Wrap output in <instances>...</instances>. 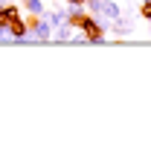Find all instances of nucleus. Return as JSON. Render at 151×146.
<instances>
[{
    "label": "nucleus",
    "instance_id": "obj_7",
    "mask_svg": "<svg viewBox=\"0 0 151 146\" xmlns=\"http://www.w3.org/2000/svg\"><path fill=\"white\" fill-rule=\"evenodd\" d=\"M23 3V9L29 12V15H47V6H44V0H20Z\"/></svg>",
    "mask_w": 151,
    "mask_h": 146
},
{
    "label": "nucleus",
    "instance_id": "obj_8",
    "mask_svg": "<svg viewBox=\"0 0 151 146\" xmlns=\"http://www.w3.org/2000/svg\"><path fill=\"white\" fill-rule=\"evenodd\" d=\"M44 18L50 20V23H52V29H55V26H61V23L67 20V9H52V12H47Z\"/></svg>",
    "mask_w": 151,
    "mask_h": 146
},
{
    "label": "nucleus",
    "instance_id": "obj_5",
    "mask_svg": "<svg viewBox=\"0 0 151 146\" xmlns=\"http://www.w3.org/2000/svg\"><path fill=\"white\" fill-rule=\"evenodd\" d=\"M73 32H76V23L64 20L61 26H55V29H52V38H55V41H70V38H73Z\"/></svg>",
    "mask_w": 151,
    "mask_h": 146
},
{
    "label": "nucleus",
    "instance_id": "obj_12",
    "mask_svg": "<svg viewBox=\"0 0 151 146\" xmlns=\"http://www.w3.org/2000/svg\"><path fill=\"white\" fill-rule=\"evenodd\" d=\"M142 3H151V0H142Z\"/></svg>",
    "mask_w": 151,
    "mask_h": 146
},
{
    "label": "nucleus",
    "instance_id": "obj_10",
    "mask_svg": "<svg viewBox=\"0 0 151 146\" xmlns=\"http://www.w3.org/2000/svg\"><path fill=\"white\" fill-rule=\"evenodd\" d=\"M87 0H67V6H84Z\"/></svg>",
    "mask_w": 151,
    "mask_h": 146
},
{
    "label": "nucleus",
    "instance_id": "obj_9",
    "mask_svg": "<svg viewBox=\"0 0 151 146\" xmlns=\"http://www.w3.org/2000/svg\"><path fill=\"white\" fill-rule=\"evenodd\" d=\"M139 18L151 20V3H142V6H139Z\"/></svg>",
    "mask_w": 151,
    "mask_h": 146
},
{
    "label": "nucleus",
    "instance_id": "obj_13",
    "mask_svg": "<svg viewBox=\"0 0 151 146\" xmlns=\"http://www.w3.org/2000/svg\"><path fill=\"white\" fill-rule=\"evenodd\" d=\"M102 3H105V0H102Z\"/></svg>",
    "mask_w": 151,
    "mask_h": 146
},
{
    "label": "nucleus",
    "instance_id": "obj_1",
    "mask_svg": "<svg viewBox=\"0 0 151 146\" xmlns=\"http://www.w3.org/2000/svg\"><path fill=\"white\" fill-rule=\"evenodd\" d=\"M76 29H78L81 35L87 38L90 44H105V29L99 26L96 15H81V20L76 23Z\"/></svg>",
    "mask_w": 151,
    "mask_h": 146
},
{
    "label": "nucleus",
    "instance_id": "obj_4",
    "mask_svg": "<svg viewBox=\"0 0 151 146\" xmlns=\"http://www.w3.org/2000/svg\"><path fill=\"white\" fill-rule=\"evenodd\" d=\"M99 15H105L108 20H116V18H122V6H119L116 0H105L102 9H99Z\"/></svg>",
    "mask_w": 151,
    "mask_h": 146
},
{
    "label": "nucleus",
    "instance_id": "obj_2",
    "mask_svg": "<svg viewBox=\"0 0 151 146\" xmlns=\"http://www.w3.org/2000/svg\"><path fill=\"white\" fill-rule=\"evenodd\" d=\"M26 23H29V35L35 41H52V23L44 15H29Z\"/></svg>",
    "mask_w": 151,
    "mask_h": 146
},
{
    "label": "nucleus",
    "instance_id": "obj_11",
    "mask_svg": "<svg viewBox=\"0 0 151 146\" xmlns=\"http://www.w3.org/2000/svg\"><path fill=\"white\" fill-rule=\"evenodd\" d=\"M0 3H18V0H0Z\"/></svg>",
    "mask_w": 151,
    "mask_h": 146
},
{
    "label": "nucleus",
    "instance_id": "obj_3",
    "mask_svg": "<svg viewBox=\"0 0 151 146\" xmlns=\"http://www.w3.org/2000/svg\"><path fill=\"white\" fill-rule=\"evenodd\" d=\"M6 29L12 32V38H26V35H29V23L20 18V15H15V18L9 20V23H6Z\"/></svg>",
    "mask_w": 151,
    "mask_h": 146
},
{
    "label": "nucleus",
    "instance_id": "obj_6",
    "mask_svg": "<svg viewBox=\"0 0 151 146\" xmlns=\"http://www.w3.org/2000/svg\"><path fill=\"white\" fill-rule=\"evenodd\" d=\"M111 32H116L119 38H125L128 32H131V20H128V18H116V20H111Z\"/></svg>",
    "mask_w": 151,
    "mask_h": 146
}]
</instances>
